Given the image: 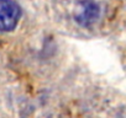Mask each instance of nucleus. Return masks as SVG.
Here are the masks:
<instances>
[{
    "label": "nucleus",
    "mask_w": 126,
    "mask_h": 118,
    "mask_svg": "<svg viewBox=\"0 0 126 118\" xmlns=\"http://www.w3.org/2000/svg\"><path fill=\"white\" fill-rule=\"evenodd\" d=\"M100 15V8L94 0H83L80 1L74 11L76 21L84 27L92 26Z\"/></svg>",
    "instance_id": "2"
},
{
    "label": "nucleus",
    "mask_w": 126,
    "mask_h": 118,
    "mask_svg": "<svg viewBox=\"0 0 126 118\" xmlns=\"http://www.w3.org/2000/svg\"><path fill=\"white\" fill-rule=\"evenodd\" d=\"M21 17V8L15 0H0V31L15 30Z\"/></svg>",
    "instance_id": "1"
}]
</instances>
